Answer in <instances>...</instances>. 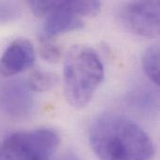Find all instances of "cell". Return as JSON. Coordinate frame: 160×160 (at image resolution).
<instances>
[{"label": "cell", "mask_w": 160, "mask_h": 160, "mask_svg": "<svg viewBox=\"0 0 160 160\" xmlns=\"http://www.w3.org/2000/svg\"><path fill=\"white\" fill-rule=\"evenodd\" d=\"M89 142L100 160H151L155 154L149 135L119 113L98 116L90 128Z\"/></svg>", "instance_id": "1"}, {"label": "cell", "mask_w": 160, "mask_h": 160, "mask_svg": "<svg viewBox=\"0 0 160 160\" xmlns=\"http://www.w3.org/2000/svg\"><path fill=\"white\" fill-rule=\"evenodd\" d=\"M104 79V67L92 48L77 44L67 52L64 63V89L69 104L83 108L92 100Z\"/></svg>", "instance_id": "2"}, {"label": "cell", "mask_w": 160, "mask_h": 160, "mask_svg": "<svg viewBox=\"0 0 160 160\" xmlns=\"http://www.w3.org/2000/svg\"><path fill=\"white\" fill-rule=\"evenodd\" d=\"M60 143L49 128L15 132L0 143V160H52Z\"/></svg>", "instance_id": "3"}, {"label": "cell", "mask_w": 160, "mask_h": 160, "mask_svg": "<svg viewBox=\"0 0 160 160\" xmlns=\"http://www.w3.org/2000/svg\"><path fill=\"white\" fill-rule=\"evenodd\" d=\"M158 1H135L126 4L120 17L124 24L133 33L146 38L159 35Z\"/></svg>", "instance_id": "4"}, {"label": "cell", "mask_w": 160, "mask_h": 160, "mask_svg": "<svg viewBox=\"0 0 160 160\" xmlns=\"http://www.w3.org/2000/svg\"><path fill=\"white\" fill-rule=\"evenodd\" d=\"M36 59L32 43L26 38L12 41L0 58V75L10 77L30 68Z\"/></svg>", "instance_id": "5"}, {"label": "cell", "mask_w": 160, "mask_h": 160, "mask_svg": "<svg viewBox=\"0 0 160 160\" xmlns=\"http://www.w3.org/2000/svg\"><path fill=\"white\" fill-rule=\"evenodd\" d=\"M1 105L11 117L25 119L33 113L35 100L26 83L11 82L2 92Z\"/></svg>", "instance_id": "6"}, {"label": "cell", "mask_w": 160, "mask_h": 160, "mask_svg": "<svg viewBox=\"0 0 160 160\" xmlns=\"http://www.w3.org/2000/svg\"><path fill=\"white\" fill-rule=\"evenodd\" d=\"M58 82V77L56 74L50 71L36 70L34 71L27 82V87L34 92H46L51 90Z\"/></svg>", "instance_id": "7"}, {"label": "cell", "mask_w": 160, "mask_h": 160, "mask_svg": "<svg viewBox=\"0 0 160 160\" xmlns=\"http://www.w3.org/2000/svg\"><path fill=\"white\" fill-rule=\"evenodd\" d=\"M142 67L148 78L159 85V48L157 45L146 49L142 56Z\"/></svg>", "instance_id": "8"}, {"label": "cell", "mask_w": 160, "mask_h": 160, "mask_svg": "<svg viewBox=\"0 0 160 160\" xmlns=\"http://www.w3.org/2000/svg\"><path fill=\"white\" fill-rule=\"evenodd\" d=\"M38 52L43 60L48 63H58L62 58V49L52 38L40 34L38 37Z\"/></svg>", "instance_id": "9"}, {"label": "cell", "mask_w": 160, "mask_h": 160, "mask_svg": "<svg viewBox=\"0 0 160 160\" xmlns=\"http://www.w3.org/2000/svg\"><path fill=\"white\" fill-rule=\"evenodd\" d=\"M21 14L19 4L11 1H0V23L14 21Z\"/></svg>", "instance_id": "10"}, {"label": "cell", "mask_w": 160, "mask_h": 160, "mask_svg": "<svg viewBox=\"0 0 160 160\" xmlns=\"http://www.w3.org/2000/svg\"><path fill=\"white\" fill-rule=\"evenodd\" d=\"M59 160H80L78 158V157L75 155V154H73V153H68V154H66L64 157H62Z\"/></svg>", "instance_id": "11"}]
</instances>
